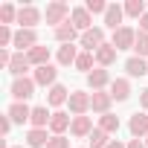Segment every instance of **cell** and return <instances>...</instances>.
<instances>
[{"label": "cell", "mask_w": 148, "mask_h": 148, "mask_svg": "<svg viewBox=\"0 0 148 148\" xmlns=\"http://www.w3.org/2000/svg\"><path fill=\"white\" fill-rule=\"evenodd\" d=\"M105 44V29L102 26H93V29H87V32H82V47H84V52H93L96 55V49Z\"/></svg>", "instance_id": "cell-2"}, {"label": "cell", "mask_w": 148, "mask_h": 148, "mask_svg": "<svg viewBox=\"0 0 148 148\" xmlns=\"http://www.w3.org/2000/svg\"><path fill=\"white\" fill-rule=\"evenodd\" d=\"M55 58H58V64H61V67H70V64H76V58H79V47H76V44H61Z\"/></svg>", "instance_id": "cell-17"}, {"label": "cell", "mask_w": 148, "mask_h": 148, "mask_svg": "<svg viewBox=\"0 0 148 148\" xmlns=\"http://www.w3.org/2000/svg\"><path fill=\"white\" fill-rule=\"evenodd\" d=\"M49 119H52V113H47V108H32V128H47L49 125Z\"/></svg>", "instance_id": "cell-26"}, {"label": "cell", "mask_w": 148, "mask_h": 148, "mask_svg": "<svg viewBox=\"0 0 148 148\" xmlns=\"http://www.w3.org/2000/svg\"><path fill=\"white\" fill-rule=\"evenodd\" d=\"M108 82H110V76H108V70H105V67H96V70H90V73H87V84L93 87V93H96V90H102Z\"/></svg>", "instance_id": "cell-19"}, {"label": "cell", "mask_w": 148, "mask_h": 148, "mask_svg": "<svg viewBox=\"0 0 148 148\" xmlns=\"http://www.w3.org/2000/svg\"><path fill=\"white\" fill-rule=\"evenodd\" d=\"M12 21H18V9L12 3H3V6H0V26H6Z\"/></svg>", "instance_id": "cell-29"}, {"label": "cell", "mask_w": 148, "mask_h": 148, "mask_svg": "<svg viewBox=\"0 0 148 148\" xmlns=\"http://www.w3.org/2000/svg\"><path fill=\"white\" fill-rule=\"evenodd\" d=\"M15 148H23V145H15Z\"/></svg>", "instance_id": "cell-42"}, {"label": "cell", "mask_w": 148, "mask_h": 148, "mask_svg": "<svg viewBox=\"0 0 148 148\" xmlns=\"http://www.w3.org/2000/svg\"><path fill=\"white\" fill-rule=\"evenodd\" d=\"M134 52L139 58H148V32H136V41H134Z\"/></svg>", "instance_id": "cell-28"}, {"label": "cell", "mask_w": 148, "mask_h": 148, "mask_svg": "<svg viewBox=\"0 0 148 148\" xmlns=\"http://www.w3.org/2000/svg\"><path fill=\"white\" fill-rule=\"evenodd\" d=\"M125 70H128V76H131V79H139V76H145V73H148V61L139 58V55H134V58L125 61Z\"/></svg>", "instance_id": "cell-20"}, {"label": "cell", "mask_w": 148, "mask_h": 148, "mask_svg": "<svg viewBox=\"0 0 148 148\" xmlns=\"http://www.w3.org/2000/svg\"><path fill=\"white\" fill-rule=\"evenodd\" d=\"M9 128H12V119H9V116H0V131L9 134Z\"/></svg>", "instance_id": "cell-36"}, {"label": "cell", "mask_w": 148, "mask_h": 148, "mask_svg": "<svg viewBox=\"0 0 148 148\" xmlns=\"http://www.w3.org/2000/svg\"><path fill=\"white\" fill-rule=\"evenodd\" d=\"M12 47H15L18 52H29L32 47H38V35H35V29H18Z\"/></svg>", "instance_id": "cell-3"}, {"label": "cell", "mask_w": 148, "mask_h": 148, "mask_svg": "<svg viewBox=\"0 0 148 148\" xmlns=\"http://www.w3.org/2000/svg\"><path fill=\"white\" fill-rule=\"evenodd\" d=\"M99 128H102L105 134H116V131H119V116H113V113L99 116Z\"/></svg>", "instance_id": "cell-27"}, {"label": "cell", "mask_w": 148, "mask_h": 148, "mask_svg": "<svg viewBox=\"0 0 148 148\" xmlns=\"http://www.w3.org/2000/svg\"><path fill=\"white\" fill-rule=\"evenodd\" d=\"M110 102H113V96L110 93H102V90H96L93 96H90V108L96 110V113H110Z\"/></svg>", "instance_id": "cell-13"}, {"label": "cell", "mask_w": 148, "mask_h": 148, "mask_svg": "<svg viewBox=\"0 0 148 148\" xmlns=\"http://www.w3.org/2000/svg\"><path fill=\"white\" fill-rule=\"evenodd\" d=\"M47 148H70V139L67 136H49Z\"/></svg>", "instance_id": "cell-34"}, {"label": "cell", "mask_w": 148, "mask_h": 148, "mask_svg": "<svg viewBox=\"0 0 148 148\" xmlns=\"http://www.w3.org/2000/svg\"><path fill=\"white\" fill-rule=\"evenodd\" d=\"M108 148H128V145H125V142H119V139H110V145H108Z\"/></svg>", "instance_id": "cell-40"}, {"label": "cell", "mask_w": 148, "mask_h": 148, "mask_svg": "<svg viewBox=\"0 0 148 148\" xmlns=\"http://www.w3.org/2000/svg\"><path fill=\"white\" fill-rule=\"evenodd\" d=\"M70 15H73V12H70V6L64 3V0H55V3H49V6H47V12H44L47 23H52L55 29H58L61 23H67V21H70Z\"/></svg>", "instance_id": "cell-1"}, {"label": "cell", "mask_w": 148, "mask_h": 148, "mask_svg": "<svg viewBox=\"0 0 148 148\" xmlns=\"http://www.w3.org/2000/svg\"><path fill=\"white\" fill-rule=\"evenodd\" d=\"M70 125H73V119H70L64 110H55V113H52V119H49V131H52L55 136H64V131H67Z\"/></svg>", "instance_id": "cell-14"}, {"label": "cell", "mask_w": 148, "mask_h": 148, "mask_svg": "<svg viewBox=\"0 0 148 148\" xmlns=\"http://www.w3.org/2000/svg\"><path fill=\"white\" fill-rule=\"evenodd\" d=\"M134 41H136V32L131 26H122L113 32V47L116 49H134Z\"/></svg>", "instance_id": "cell-6"}, {"label": "cell", "mask_w": 148, "mask_h": 148, "mask_svg": "<svg viewBox=\"0 0 148 148\" xmlns=\"http://www.w3.org/2000/svg\"><path fill=\"white\" fill-rule=\"evenodd\" d=\"M128 148H145V142H139V139H131V142H128Z\"/></svg>", "instance_id": "cell-39"}, {"label": "cell", "mask_w": 148, "mask_h": 148, "mask_svg": "<svg viewBox=\"0 0 148 148\" xmlns=\"http://www.w3.org/2000/svg\"><path fill=\"white\" fill-rule=\"evenodd\" d=\"M29 67H32L29 55H26V52H15V55H12V64H9V73H12L15 79H23V73H26Z\"/></svg>", "instance_id": "cell-10"}, {"label": "cell", "mask_w": 148, "mask_h": 148, "mask_svg": "<svg viewBox=\"0 0 148 148\" xmlns=\"http://www.w3.org/2000/svg\"><path fill=\"white\" fill-rule=\"evenodd\" d=\"M12 41H15L12 29H9V26H0V47H6V44H12Z\"/></svg>", "instance_id": "cell-35"}, {"label": "cell", "mask_w": 148, "mask_h": 148, "mask_svg": "<svg viewBox=\"0 0 148 148\" xmlns=\"http://www.w3.org/2000/svg\"><path fill=\"white\" fill-rule=\"evenodd\" d=\"M110 145V139H108V134L102 131V128H96L93 134H90V148H108Z\"/></svg>", "instance_id": "cell-30"}, {"label": "cell", "mask_w": 148, "mask_h": 148, "mask_svg": "<svg viewBox=\"0 0 148 148\" xmlns=\"http://www.w3.org/2000/svg\"><path fill=\"white\" fill-rule=\"evenodd\" d=\"M12 122H18V125H23V122H29L32 119V108L26 105V102H15L12 108H9V113H6Z\"/></svg>", "instance_id": "cell-11"}, {"label": "cell", "mask_w": 148, "mask_h": 148, "mask_svg": "<svg viewBox=\"0 0 148 148\" xmlns=\"http://www.w3.org/2000/svg\"><path fill=\"white\" fill-rule=\"evenodd\" d=\"M87 110H90V93L73 90V93H70V113H73V116H84Z\"/></svg>", "instance_id": "cell-5"}, {"label": "cell", "mask_w": 148, "mask_h": 148, "mask_svg": "<svg viewBox=\"0 0 148 148\" xmlns=\"http://www.w3.org/2000/svg\"><path fill=\"white\" fill-rule=\"evenodd\" d=\"M76 38H79V29L73 26L70 21H67V23H61V26L55 29V41H58V44H73Z\"/></svg>", "instance_id": "cell-23"}, {"label": "cell", "mask_w": 148, "mask_h": 148, "mask_svg": "<svg viewBox=\"0 0 148 148\" xmlns=\"http://www.w3.org/2000/svg\"><path fill=\"white\" fill-rule=\"evenodd\" d=\"M122 15H125V9L122 6H116V3H110L108 6V12H105V26L108 29H122Z\"/></svg>", "instance_id": "cell-12"}, {"label": "cell", "mask_w": 148, "mask_h": 148, "mask_svg": "<svg viewBox=\"0 0 148 148\" xmlns=\"http://www.w3.org/2000/svg\"><path fill=\"white\" fill-rule=\"evenodd\" d=\"M55 76H58V70H55L52 64H47V67H35V76H32V79H35V84H44V87L49 84V87H52V84H55Z\"/></svg>", "instance_id": "cell-16"}, {"label": "cell", "mask_w": 148, "mask_h": 148, "mask_svg": "<svg viewBox=\"0 0 148 148\" xmlns=\"http://www.w3.org/2000/svg\"><path fill=\"white\" fill-rule=\"evenodd\" d=\"M26 55H29V61H32L35 67H47V64H49V47H41V44H38V47H32Z\"/></svg>", "instance_id": "cell-24"}, {"label": "cell", "mask_w": 148, "mask_h": 148, "mask_svg": "<svg viewBox=\"0 0 148 148\" xmlns=\"http://www.w3.org/2000/svg\"><path fill=\"white\" fill-rule=\"evenodd\" d=\"M76 67H79V70H84V73H90V67H93V52H79Z\"/></svg>", "instance_id": "cell-32"}, {"label": "cell", "mask_w": 148, "mask_h": 148, "mask_svg": "<svg viewBox=\"0 0 148 148\" xmlns=\"http://www.w3.org/2000/svg\"><path fill=\"white\" fill-rule=\"evenodd\" d=\"M47 102H49L52 108H58V105L70 102V93H67V87H61V84H52V87H49V96H47Z\"/></svg>", "instance_id": "cell-25"}, {"label": "cell", "mask_w": 148, "mask_h": 148, "mask_svg": "<svg viewBox=\"0 0 148 148\" xmlns=\"http://www.w3.org/2000/svg\"><path fill=\"white\" fill-rule=\"evenodd\" d=\"M128 128H131L134 139L148 136V116H145V113H134V116H131V122H128Z\"/></svg>", "instance_id": "cell-18"}, {"label": "cell", "mask_w": 148, "mask_h": 148, "mask_svg": "<svg viewBox=\"0 0 148 148\" xmlns=\"http://www.w3.org/2000/svg\"><path fill=\"white\" fill-rule=\"evenodd\" d=\"M145 148H148V136H145Z\"/></svg>", "instance_id": "cell-41"}, {"label": "cell", "mask_w": 148, "mask_h": 148, "mask_svg": "<svg viewBox=\"0 0 148 148\" xmlns=\"http://www.w3.org/2000/svg\"><path fill=\"white\" fill-rule=\"evenodd\" d=\"M93 131H96V128H93V119H90V116H73V125H70V134H73V136L82 139V136H90Z\"/></svg>", "instance_id": "cell-7"}, {"label": "cell", "mask_w": 148, "mask_h": 148, "mask_svg": "<svg viewBox=\"0 0 148 148\" xmlns=\"http://www.w3.org/2000/svg\"><path fill=\"white\" fill-rule=\"evenodd\" d=\"M116 52H119V49H116L113 44H102V47L96 49V61H99V67H110V64L116 61Z\"/></svg>", "instance_id": "cell-21"}, {"label": "cell", "mask_w": 148, "mask_h": 148, "mask_svg": "<svg viewBox=\"0 0 148 148\" xmlns=\"http://www.w3.org/2000/svg\"><path fill=\"white\" fill-rule=\"evenodd\" d=\"M49 136H47V128H29L26 131V148H47Z\"/></svg>", "instance_id": "cell-15"}, {"label": "cell", "mask_w": 148, "mask_h": 148, "mask_svg": "<svg viewBox=\"0 0 148 148\" xmlns=\"http://www.w3.org/2000/svg\"><path fill=\"white\" fill-rule=\"evenodd\" d=\"M139 105L148 110V90H142V96H139Z\"/></svg>", "instance_id": "cell-38"}, {"label": "cell", "mask_w": 148, "mask_h": 148, "mask_svg": "<svg viewBox=\"0 0 148 148\" xmlns=\"http://www.w3.org/2000/svg\"><path fill=\"white\" fill-rule=\"evenodd\" d=\"M38 21H41V12H38L35 6H21V9H18V23H21V29H32Z\"/></svg>", "instance_id": "cell-9"}, {"label": "cell", "mask_w": 148, "mask_h": 148, "mask_svg": "<svg viewBox=\"0 0 148 148\" xmlns=\"http://www.w3.org/2000/svg\"><path fill=\"white\" fill-rule=\"evenodd\" d=\"M70 23L76 26L79 32H87V29H93V18H90V12H87L84 6L73 9V15H70Z\"/></svg>", "instance_id": "cell-8"}, {"label": "cell", "mask_w": 148, "mask_h": 148, "mask_svg": "<svg viewBox=\"0 0 148 148\" xmlns=\"http://www.w3.org/2000/svg\"><path fill=\"white\" fill-rule=\"evenodd\" d=\"M110 96H113L116 102H125V99L131 96V82H128V79H113V82H110Z\"/></svg>", "instance_id": "cell-22"}, {"label": "cell", "mask_w": 148, "mask_h": 148, "mask_svg": "<svg viewBox=\"0 0 148 148\" xmlns=\"http://www.w3.org/2000/svg\"><path fill=\"white\" fill-rule=\"evenodd\" d=\"M84 9H87L90 15H105V12H108V3H102V0H87Z\"/></svg>", "instance_id": "cell-33"}, {"label": "cell", "mask_w": 148, "mask_h": 148, "mask_svg": "<svg viewBox=\"0 0 148 148\" xmlns=\"http://www.w3.org/2000/svg\"><path fill=\"white\" fill-rule=\"evenodd\" d=\"M125 15L142 18V15H145V3H142V0H128V3H125Z\"/></svg>", "instance_id": "cell-31"}, {"label": "cell", "mask_w": 148, "mask_h": 148, "mask_svg": "<svg viewBox=\"0 0 148 148\" xmlns=\"http://www.w3.org/2000/svg\"><path fill=\"white\" fill-rule=\"evenodd\" d=\"M12 96H15V102H26L29 96H35V79H15L12 82Z\"/></svg>", "instance_id": "cell-4"}, {"label": "cell", "mask_w": 148, "mask_h": 148, "mask_svg": "<svg viewBox=\"0 0 148 148\" xmlns=\"http://www.w3.org/2000/svg\"><path fill=\"white\" fill-rule=\"evenodd\" d=\"M139 32H148V12L139 18Z\"/></svg>", "instance_id": "cell-37"}]
</instances>
